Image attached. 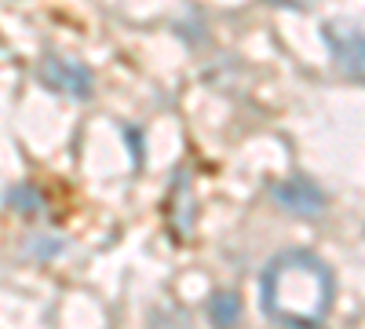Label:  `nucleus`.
<instances>
[{
  "instance_id": "9d476101",
  "label": "nucleus",
  "mask_w": 365,
  "mask_h": 329,
  "mask_svg": "<svg viewBox=\"0 0 365 329\" xmlns=\"http://www.w3.org/2000/svg\"><path fill=\"white\" fill-rule=\"evenodd\" d=\"M289 329H318V325H289Z\"/></svg>"
},
{
  "instance_id": "f03ea898",
  "label": "nucleus",
  "mask_w": 365,
  "mask_h": 329,
  "mask_svg": "<svg viewBox=\"0 0 365 329\" xmlns=\"http://www.w3.org/2000/svg\"><path fill=\"white\" fill-rule=\"evenodd\" d=\"M322 37L329 44V55L336 63V70L354 81H365V29L347 26V22H325Z\"/></svg>"
},
{
  "instance_id": "f257e3e1",
  "label": "nucleus",
  "mask_w": 365,
  "mask_h": 329,
  "mask_svg": "<svg viewBox=\"0 0 365 329\" xmlns=\"http://www.w3.org/2000/svg\"><path fill=\"white\" fill-rule=\"evenodd\" d=\"M336 300V278L332 267L307 253L285 249L270 256L259 275V304L274 322L285 325H318Z\"/></svg>"
},
{
  "instance_id": "7ed1b4c3",
  "label": "nucleus",
  "mask_w": 365,
  "mask_h": 329,
  "mask_svg": "<svg viewBox=\"0 0 365 329\" xmlns=\"http://www.w3.org/2000/svg\"><path fill=\"white\" fill-rule=\"evenodd\" d=\"M37 77L44 88L58 96H70V99H88L91 88H96V77L84 63H73L66 55H44L41 66H37Z\"/></svg>"
},
{
  "instance_id": "6e6552de",
  "label": "nucleus",
  "mask_w": 365,
  "mask_h": 329,
  "mask_svg": "<svg viewBox=\"0 0 365 329\" xmlns=\"http://www.w3.org/2000/svg\"><path fill=\"white\" fill-rule=\"evenodd\" d=\"M26 249L34 253L37 260H51V256H58V253L66 249V242H58V238H29Z\"/></svg>"
},
{
  "instance_id": "20e7f679",
  "label": "nucleus",
  "mask_w": 365,
  "mask_h": 329,
  "mask_svg": "<svg viewBox=\"0 0 365 329\" xmlns=\"http://www.w3.org/2000/svg\"><path fill=\"white\" fill-rule=\"evenodd\" d=\"M270 198L292 216H318V213H325V205H329L325 191L318 183H311V179H303V176L278 179V183L270 187Z\"/></svg>"
},
{
  "instance_id": "423d86ee",
  "label": "nucleus",
  "mask_w": 365,
  "mask_h": 329,
  "mask_svg": "<svg viewBox=\"0 0 365 329\" xmlns=\"http://www.w3.org/2000/svg\"><path fill=\"white\" fill-rule=\"evenodd\" d=\"M194 223V194H190V176L179 172V183L172 187V227H179V238L190 234Z\"/></svg>"
},
{
  "instance_id": "39448f33",
  "label": "nucleus",
  "mask_w": 365,
  "mask_h": 329,
  "mask_svg": "<svg viewBox=\"0 0 365 329\" xmlns=\"http://www.w3.org/2000/svg\"><path fill=\"white\" fill-rule=\"evenodd\" d=\"M208 322L216 325V329H234L241 322V296L230 293V289H220V293H212L208 296Z\"/></svg>"
},
{
  "instance_id": "1a4fd4ad",
  "label": "nucleus",
  "mask_w": 365,
  "mask_h": 329,
  "mask_svg": "<svg viewBox=\"0 0 365 329\" xmlns=\"http://www.w3.org/2000/svg\"><path fill=\"white\" fill-rule=\"evenodd\" d=\"M270 4H278V8H311L314 0H270Z\"/></svg>"
},
{
  "instance_id": "0eeeda50",
  "label": "nucleus",
  "mask_w": 365,
  "mask_h": 329,
  "mask_svg": "<svg viewBox=\"0 0 365 329\" xmlns=\"http://www.w3.org/2000/svg\"><path fill=\"white\" fill-rule=\"evenodd\" d=\"M4 205H8V208H15V213H22V216H37L41 208H44V198H41V191H37V187L19 183V187H11V191L4 194Z\"/></svg>"
}]
</instances>
